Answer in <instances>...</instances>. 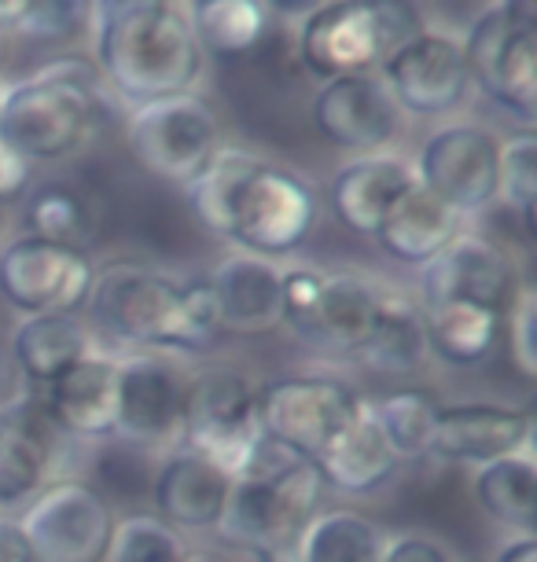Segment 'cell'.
Masks as SVG:
<instances>
[{
    "mask_svg": "<svg viewBox=\"0 0 537 562\" xmlns=\"http://www.w3.org/2000/svg\"><path fill=\"white\" fill-rule=\"evenodd\" d=\"M30 180H34V162H26L23 155L0 140V203L26 195Z\"/></svg>",
    "mask_w": 537,
    "mask_h": 562,
    "instance_id": "cell-42",
    "label": "cell"
},
{
    "mask_svg": "<svg viewBox=\"0 0 537 562\" xmlns=\"http://www.w3.org/2000/svg\"><path fill=\"white\" fill-rule=\"evenodd\" d=\"M398 456L391 441L383 438L376 419V405L368 397H357V408L343 423L339 434L324 445V452L313 460L324 490H339L350 496H365L383 490L398 474Z\"/></svg>",
    "mask_w": 537,
    "mask_h": 562,
    "instance_id": "cell-20",
    "label": "cell"
},
{
    "mask_svg": "<svg viewBox=\"0 0 537 562\" xmlns=\"http://www.w3.org/2000/svg\"><path fill=\"white\" fill-rule=\"evenodd\" d=\"M26 236L59 243V247L81 250V243L89 239L92 217L86 199L63 184H41L26 203Z\"/></svg>",
    "mask_w": 537,
    "mask_h": 562,
    "instance_id": "cell-35",
    "label": "cell"
},
{
    "mask_svg": "<svg viewBox=\"0 0 537 562\" xmlns=\"http://www.w3.org/2000/svg\"><path fill=\"white\" fill-rule=\"evenodd\" d=\"M221 331L266 335L280 327V269L266 258L233 254L203 276Z\"/></svg>",
    "mask_w": 537,
    "mask_h": 562,
    "instance_id": "cell-22",
    "label": "cell"
},
{
    "mask_svg": "<svg viewBox=\"0 0 537 562\" xmlns=\"http://www.w3.org/2000/svg\"><path fill=\"white\" fill-rule=\"evenodd\" d=\"M184 379L159 357L119 360V419L114 438L133 449H159L181 438Z\"/></svg>",
    "mask_w": 537,
    "mask_h": 562,
    "instance_id": "cell-17",
    "label": "cell"
},
{
    "mask_svg": "<svg viewBox=\"0 0 537 562\" xmlns=\"http://www.w3.org/2000/svg\"><path fill=\"white\" fill-rule=\"evenodd\" d=\"M0 562H34L19 518L0 515Z\"/></svg>",
    "mask_w": 537,
    "mask_h": 562,
    "instance_id": "cell-43",
    "label": "cell"
},
{
    "mask_svg": "<svg viewBox=\"0 0 537 562\" xmlns=\"http://www.w3.org/2000/svg\"><path fill=\"white\" fill-rule=\"evenodd\" d=\"M457 236H460V214H452L441 199H435L427 188H419L413 180L383 214L372 239L379 243V250L387 258L424 269Z\"/></svg>",
    "mask_w": 537,
    "mask_h": 562,
    "instance_id": "cell-25",
    "label": "cell"
},
{
    "mask_svg": "<svg viewBox=\"0 0 537 562\" xmlns=\"http://www.w3.org/2000/svg\"><path fill=\"white\" fill-rule=\"evenodd\" d=\"M497 199L508 210H515L526 228V236H534V203H537V133L534 130H515L508 140L497 147Z\"/></svg>",
    "mask_w": 537,
    "mask_h": 562,
    "instance_id": "cell-36",
    "label": "cell"
},
{
    "mask_svg": "<svg viewBox=\"0 0 537 562\" xmlns=\"http://www.w3.org/2000/svg\"><path fill=\"white\" fill-rule=\"evenodd\" d=\"M86 310L103 335L133 349L206 353L221 335L206 280L177 283L141 261L97 269Z\"/></svg>",
    "mask_w": 537,
    "mask_h": 562,
    "instance_id": "cell-2",
    "label": "cell"
},
{
    "mask_svg": "<svg viewBox=\"0 0 537 562\" xmlns=\"http://www.w3.org/2000/svg\"><path fill=\"white\" fill-rule=\"evenodd\" d=\"M324 482L310 460H294L272 479L233 482L221 522L214 526L228 544L247 548L250 555L269 548L299 544L302 529L321 512Z\"/></svg>",
    "mask_w": 537,
    "mask_h": 562,
    "instance_id": "cell-8",
    "label": "cell"
},
{
    "mask_svg": "<svg viewBox=\"0 0 537 562\" xmlns=\"http://www.w3.org/2000/svg\"><path fill=\"white\" fill-rule=\"evenodd\" d=\"M97 70L103 85L144 108V103L184 97L203 74L184 4L170 0H100L89 4Z\"/></svg>",
    "mask_w": 537,
    "mask_h": 562,
    "instance_id": "cell-1",
    "label": "cell"
},
{
    "mask_svg": "<svg viewBox=\"0 0 537 562\" xmlns=\"http://www.w3.org/2000/svg\"><path fill=\"white\" fill-rule=\"evenodd\" d=\"M228 493H233V479L188 449L166 456L152 474L155 515L174 529H214Z\"/></svg>",
    "mask_w": 537,
    "mask_h": 562,
    "instance_id": "cell-23",
    "label": "cell"
},
{
    "mask_svg": "<svg viewBox=\"0 0 537 562\" xmlns=\"http://www.w3.org/2000/svg\"><path fill=\"white\" fill-rule=\"evenodd\" d=\"M497 562H537V540L530 533L508 540V544L501 548Z\"/></svg>",
    "mask_w": 537,
    "mask_h": 562,
    "instance_id": "cell-44",
    "label": "cell"
},
{
    "mask_svg": "<svg viewBox=\"0 0 537 562\" xmlns=\"http://www.w3.org/2000/svg\"><path fill=\"white\" fill-rule=\"evenodd\" d=\"M424 23L413 4H317L299 23V59L321 81L376 74L398 45L416 37Z\"/></svg>",
    "mask_w": 537,
    "mask_h": 562,
    "instance_id": "cell-4",
    "label": "cell"
},
{
    "mask_svg": "<svg viewBox=\"0 0 537 562\" xmlns=\"http://www.w3.org/2000/svg\"><path fill=\"white\" fill-rule=\"evenodd\" d=\"M376 562H452V555L435 537L405 533V537H394L391 544H383Z\"/></svg>",
    "mask_w": 537,
    "mask_h": 562,
    "instance_id": "cell-41",
    "label": "cell"
},
{
    "mask_svg": "<svg viewBox=\"0 0 537 562\" xmlns=\"http://www.w3.org/2000/svg\"><path fill=\"white\" fill-rule=\"evenodd\" d=\"M497 147L501 140L482 125H441L419 147L413 177L452 214H476L497 199Z\"/></svg>",
    "mask_w": 537,
    "mask_h": 562,
    "instance_id": "cell-13",
    "label": "cell"
},
{
    "mask_svg": "<svg viewBox=\"0 0 537 562\" xmlns=\"http://www.w3.org/2000/svg\"><path fill=\"white\" fill-rule=\"evenodd\" d=\"M272 4L261 0H192L184 4L199 52L214 59H239L261 45L272 23Z\"/></svg>",
    "mask_w": 537,
    "mask_h": 562,
    "instance_id": "cell-28",
    "label": "cell"
},
{
    "mask_svg": "<svg viewBox=\"0 0 537 562\" xmlns=\"http://www.w3.org/2000/svg\"><path fill=\"white\" fill-rule=\"evenodd\" d=\"M379 310V288L357 272L324 276L321 305L313 316V327L305 335L310 346L332 349V353H361L372 335Z\"/></svg>",
    "mask_w": 537,
    "mask_h": 562,
    "instance_id": "cell-26",
    "label": "cell"
},
{
    "mask_svg": "<svg viewBox=\"0 0 537 562\" xmlns=\"http://www.w3.org/2000/svg\"><path fill=\"white\" fill-rule=\"evenodd\" d=\"M376 419L383 438L391 441V449L398 460H419L430 456V441H435V423L441 412V401L430 390L405 386L394 394L372 401Z\"/></svg>",
    "mask_w": 537,
    "mask_h": 562,
    "instance_id": "cell-33",
    "label": "cell"
},
{
    "mask_svg": "<svg viewBox=\"0 0 537 562\" xmlns=\"http://www.w3.org/2000/svg\"><path fill=\"white\" fill-rule=\"evenodd\" d=\"M471 85L493 108L512 114L519 130L537 119V8L490 4L460 41Z\"/></svg>",
    "mask_w": 537,
    "mask_h": 562,
    "instance_id": "cell-5",
    "label": "cell"
},
{
    "mask_svg": "<svg viewBox=\"0 0 537 562\" xmlns=\"http://www.w3.org/2000/svg\"><path fill=\"white\" fill-rule=\"evenodd\" d=\"M56 434L37 397H19L0 408V507L45 490L56 460Z\"/></svg>",
    "mask_w": 537,
    "mask_h": 562,
    "instance_id": "cell-21",
    "label": "cell"
},
{
    "mask_svg": "<svg viewBox=\"0 0 537 562\" xmlns=\"http://www.w3.org/2000/svg\"><path fill=\"white\" fill-rule=\"evenodd\" d=\"M108 562H188V544L181 529L166 526L159 515L114 518Z\"/></svg>",
    "mask_w": 537,
    "mask_h": 562,
    "instance_id": "cell-37",
    "label": "cell"
},
{
    "mask_svg": "<svg viewBox=\"0 0 537 562\" xmlns=\"http://www.w3.org/2000/svg\"><path fill=\"white\" fill-rule=\"evenodd\" d=\"M258 562H302L299 555V544H288V548H269V551H258L255 555Z\"/></svg>",
    "mask_w": 537,
    "mask_h": 562,
    "instance_id": "cell-45",
    "label": "cell"
},
{
    "mask_svg": "<svg viewBox=\"0 0 537 562\" xmlns=\"http://www.w3.org/2000/svg\"><path fill=\"white\" fill-rule=\"evenodd\" d=\"M97 265L86 250L19 236L0 250V294L26 316L70 313L89 305Z\"/></svg>",
    "mask_w": 537,
    "mask_h": 562,
    "instance_id": "cell-12",
    "label": "cell"
},
{
    "mask_svg": "<svg viewBox=\"0 0 537 562\" xmlns=\"http://www.w3.org/2000/svg\"><path fill=\"white\" fill-rule=\"evenodd\" d=\"M427 321V346L446 364H479L497 349V338L504 331V316L482 305L468 302H446L435 310H424Z\"/></svg>",
    "mask_w": 537,
    "mask_h": 562,
    "instance_id": "cell-30",
    "label": "cell"
},
{
    "mask_svg": "<svg viewBox=\"0 0 537 562\" xmlns=\"http://www.w3.org/2000/svg\"><path fill=\"white\" fill-rule=\"evenodd\" d=\"M19 526L34 562H103L114 515L97 485L67 479L45 485Z\"/></svg>",
    "mask_w": 537,
    "mask_h": 562,
    "instance_id": "cell-11",
    "label": "cell"
},
{
    "mask_svg": "<svg viewBox=\"0 0 537 562\" xmlns=\"http://www.w3.org/2000/svg\"><path fill=\"white\" fill-rule=\"evenodd\" d=\"M103 78L86 56H59L0 92V140L26 162H56L100 133Z\"/></svg>",
    "mask_w": 537,
    "mask_h": 562,
    "instance_id": "cell-3",
    "label": "cell"
},
{
    "mask_svg": "<svg viewBox=\"0 0 537 562\" xmlns=\"http://www.w3.org/2000/svg\"><path fill=\"white\" fill-rule=\"evenodd\" d=\"M184 449L203 456L221 474L239 479L261 441L258 430V386L247 371L233 364H214L184 379Z\"/></svg>",
    "mask_w": 537,
    "mask_h": 562,
    "instance_id": "cell-7",
    "label": "cell"
},
{
    "mask_svg": "<svg viewBox=\"0 0 537 562\" xmlns=\"http://www.w3.org/2000/svg\"><path fill=\"white\" fill-rule=\"evenodd\" d=\"M519 291L512 258L486 236H465L449 243L435 261L419 269V310H435L446 302H468L501 313Z\"/></svg>",
    "mask_w": 537,
    "mask_h": 562,
    "instance_id": "cell-15",
    "label": "cell"
},
{
    "mask_svg": "<svg viewBox=\"0 0 537 562\" xmlns=\"http://www.w3.org/2000/svg\"><path fill=\"white\" fill-rule=\"evenodd\" d=\"M321 217V199L313 184L294 169L255 158L228 203L221 239L236 243L250 258H283L313 236Z\"/></svg>",
    "mask_w": 537,
    "mask_h": 562,
    "instance_id": "cell-6",
    "label": "cell"
},
{
    "mask_svg": "<svg viewBox=\"0 0 537 562\" xmlns=\"http://www.w3.org/2000/svg\"><path fill=\"white\" fill-rule=\"evenodd\" d=\"M379 551H383L379 526L346 507L317 512L299 537L302 562H376Z\"/></svg>",
    "mask_w": 537,
    "mask_h": 562,
    "instance_id": "cell-32",
    "label": "cell"
},
{
    "mask_svg": "<svg viewBox=\"0 0 537 562\" xmlns=\"http://www.w3.org/2000/svg\"><path fill=\"white\" fill-rule=\"evenodd\" d=\"M508 321V357L512 368L523 379H537V288L534 283H519L515 299L504 310Z\"/></svg>",
    "mask_w": 537,
    "mask_h": 562,
    "instance_id": "cell-39",
    "label": "cell"
},
{
    "mask_svg": "<svg viewBox=\"0 0 537 562\" xmlns=\"http://www.w3.org/2000/svg\"><path fill=\"white\" fill-rule=\"evenodd\" d=\"M379 70L402 114H449L471 89L460 41L435 30H419L398 45Z\"/></svg>",
    "mask_w": 537,
    "mask_h": 562,
    "instance_id": "cell-14",
    "label": "cell"
},
{
    "mask_svg": "<svg viewBox=\"0 0 537 562\" xmlns=\"http://www.w3.org/2000/svg\"><path fill=\"white\" fill-rule=\"evenodd\" d=\"M0 386H4V357H0Z\"/></svg>",
    "mask_w": 537,
    "mask_h": 562,
    "instance_id": "cell-46",
    "label": "cell"
},
{
    "mask_svg": "<svg viewBox=\"0 0 537 562\" xmlns=\"http://www.w3.org/2000/svg\"><path fill=\"white\" fill-rule=\"evenodd\" d=\"M250 162H255L250 151H239V147H217V155L210 158L203 173H199L192 184H184L188 210H192V217L210 232V236L221 239V232H225L228 203H233L239 180H244Z\"/></svg>",
    "mask_w": 537,
    "mask_h": 562,
    "instance_id": "cell-34",
    "label": "cell"
},
{
    "mask_svg": "<svg viewBox=\"0 0 537 562\" xmlns=\"http://www.w3.org/2000/svg\"><path fill=\"white\" fill-rule=\"evenodd\" d=\"M313 125L328 144L357 155H379L402 133V111L379 74L324 81L313 97Z\"/></svg>",
    "mask_w": 537,
    "mask_h": 562,
    "instance_id": "cell-16",
    "label": "cell"
},
{
    "mask_svg": "<svg viewBox=\"0 0 537 562\" xmlns=\"http://www.w3.org/2000/svg\"><path fill=\"white\" fill-rule=\"evenodd\" d=\"M476 501L493 522L515 526L523 533L534 529L537 518V467L530 452L504 456L497 463L479 467Z\"/></svg>",
    "mask_w": 537,
    "mask_h": 562,
    "instance_id": "cell-31",
    "label": "cell"
},
{
    "mask_svg": "<svg viewBox=\"0 0 537 562\" xmlns=\"http://www.w3.org/2000/svg\"><path fill=\"white\" fill-rule=\"evenodd\" d=\"M365 360L379 371L391 375H413L424 364L430 346H427V321L416 299H409L402 291H379V310L372 335L365 342Z\"/></svg>",
    "mask_w": 537,
    "mask_h": 562,
    "instance_id": "cell-29",
    "label": "cell"
},
{
    "mask_svg": "<svg viewBox=\"0 0 537 562\" xmlns=\"http://www.w3.org/2000/svg\"><path fill=\"white\" fill-rule=\"evenodd\" d=\"M321 288H324V272H317V269L280 272V324L291 327L302 342L313 327V316H317Z\"/></svg>",
    "mask_w": 537,
    "mask_h": 562,
    "instance_id": "cell-40",
    "label": "cell"
},
{
    "mask_svg": "<svg viewBox=\"0 0 537 562\" xmlns=\"http://www.w3.org/2000/svg\"><path fill=\"white\" fill-rule=\"evenodd\" d=\"M413 166L402 158L379 151V155H357L339 173L332 177L328 199L335 221L354 232V236H376L379 221L391 210L398 195L413 184Z\"/></svg>",
    "mask_w": 537,
    "mask_h": 562,
    "instance_id": "cell-24",
    "label": "cell"
},
{
    "mask_svg": "<svg viewBox=\"0 0 537 562\" xmlns=\"http://www.w3.org/2000/svg\"><path fill=\"white\" fill-rule=\"evenodd\" d=\"M534 438V412L497 401H457L441 405L430 456L446 463L486 467L504 456L526 452Z\"/></svg>",
    "mask_w": 537,
    "mask_h": 562,
    "instance_id": "cell-18",
    "label": "cell"
},
{
    "mask_svg": "<svg viewBox=\"0 0 537 562\" xmlns=\"http://www.w3.org/2000/svg\"><path fill=\"white\" fill-rule=\"evenodd\" d=\"M86 15L89 4L78 0H19V12L8 30L30 41H67Z\"/></svg>",
    "mask_w": 537,
    "mask_h": 562,
    "instance_id": "cell-38",
    "label": "cell"
},
{
    "mask_svg": "<svg viewBox=\"0 0 537 562\" xmlns=\"http://www.w3.org/2000/svg\"><path fill=\"white\" fill-rule=\"evenodd\" d=\"M125 147L144 173L166 184H192L221 147V125L210 103L195 92L133 108L125 122Z\"/></svg>",
    "mask_w": 537,
    "mask_h": 562,
    "instance_id": "cell-9",
    "label": "cell"
},
{
    "mask_svg": "<svg viewBox=\"0 0 537 562\" xmlns=\"http://www.w3.org/2000/svg\"><path fill=\"white\" fill-rule=\"evenodd\" d=\"M89 353H92L89 327L70 313L26 316V321L19 324L15 338H12L15 364L37 390L56 383L63 371L74 368L81 357H89Z\"/></svg>",
    "mask_w": 537,
    "mask_h": 562,
    "instance_id": "cell-27",
    "label": "cell"
},
{
    "mask_svg": "<svg viewBox=\"0 0 537 562\" xmlns=\"http://www.w3.org/2000/svg\"><path fill=\"white\" fill-rule=\"evenodd\" d=\"M357 408V394L328 375H283L258 386L261 438L299 460H317Z\"/></svg>",
    "mask_w": 537,
    "mask_h": 562,
    "instance_id": "cell-10",
    "label": "cell"
},
{
    "mask_svg": "<svg viewBox=\"0 0 537 562\" xmlns=\"http://www.w3.org/2000/svg\"><path fill=\"white\" fill-rule=\"evenodd\" d=\"M41 408L48 412L52 427L70 438H114L119 419V360L89 353L67 368L56 383L37 390Z\"/></svg>",
    "mask_w": 537,
    "mask_h": 562,
    "instance_id": "cell-19",
    "label": "cell"
}]
</instances>
